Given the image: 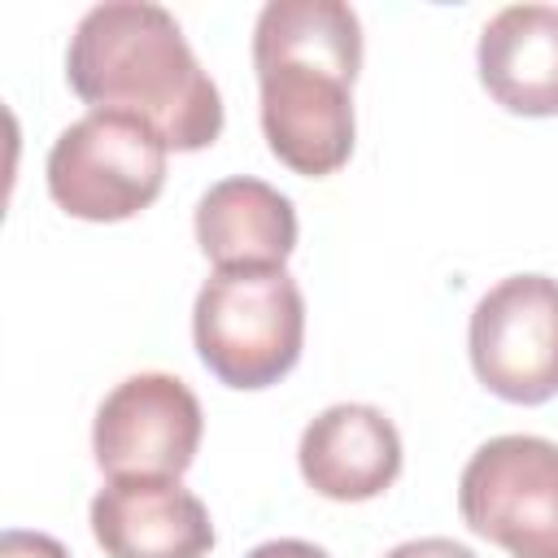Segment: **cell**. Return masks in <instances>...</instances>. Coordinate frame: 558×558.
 <instances>
[{"mask_svg": "<svg viewBox=\"0 0 558 558\" xmlns=\"http://www.w3.org/2000/svg\"><path fill=\"white\" fill-rule=\"evenodd\" d=\"M253 70L266 148L292 174H336L357 135V13L344 0H270L253 26Z\"/></svg>", "mask_w": 558, "mask_h": 558, "instance_id": "1", "label": "cell"}, {"mask_svg": "<svg viewBox=\"0 0 558 558\" xmlns=\"http://www.w3.org/2000/svg\"><path fill=\"white\" fill-rule=\"evenodd\" d=\"M65 78L83 105L122 109L157 126L174 153H201L222 135L218 83L161 4L105 0L87 9L65 48Z\"/></svg>", "mask_w": 558, "mask_h": 558, "instance_id": "2", "label": "cell"}, {"mask_svg": "<svg viewBox=\"0 0 558 558\" xmlns=\"http://www.w3.org/2000/svg\"><path fill=\"white\" fill-rule=\"evenodd\" d=\"M192 344L205 371L240 392L279 384L305 344V296L283 266L214 270L192 305Z\"/></svg>", "mask_w": 558, "mask_h": 558, "instance_id": "3", "label": "cell"}, {"mask_svg": "<svg viewBox=\"0 0 558 558\" xmlns=\"http://www.w3.org/2000/svg\"><path fill=\"white\" fill-rule=\"evenodd\" d=\"M170 144L135 113L87 109L48 148V196L83 222H122L166 187Z\"/></svg>", "mask_w": 558, "mask_h": 558, "instance_id": "4", "label": "cell"}, {"mask_svg": "<svg viewBox=\"0 0 558 558\" xmlns=\"http://www.w3.org/2000/svg\"><path fill=\"white\" fill-rule=\"evenodd\" d=\"M462 523L510 558H558V445L493 436L458 475Z\"/></svg>", "mask_w": 558, "mask_h": 558, "instance_id": "5", "label": "cell"}, {"mask_svg": "<svg viewBox=\"0 0 558 558\" xmlns=\"http://www.w3.org/2000/svg\"><path fill=\"white\" fill-rule=\"evenodd\" d=\"M475 379L514 405L558 397V279L506 275L493 283L466 327Z\"/></svg>", "mask_w": 558, "mask_h": 558, "instance_id": "6", "label": "cell"}, {"mask_svg": "<svg viewBox=\"0 0 558 558\" xmlns=\"http://www.w3.org/2000/svg\"><path fill=\"white\" fill-rule=\"evenodd\" d=\"M205 414L196 392L166 371L113 384L92 423V453L109 480H179L201 449Z\"/></svg>", "mask_w": 558, "mask_h": 558, "instance_id": "7", "label": "cell"}, {"mask_svg": "<svg viewBox=\"0 0 558 558\" xmlns=\"http://www.w3.org/2000/svg\"><path fill=\"white\" fill-rule=\"evenodd\" d=\"M87 519L105 558H205L218 541L205 501L179 480H109Z\"/></svg>", "mask_w": 558, "mask_h": 558, "instance_id": "8", "label": "cell"}, {"mask_svg": "<svg viewBox=\"0 0 558 558\" xmlns=\"http://www.w3.org/2000/svg\"><path fill=\"white\" fill-rule=\"evenodd\" d=\"M296 466L327 501H371L401 475V432L384 410L340 401L305 423Z\"/></svg>", "mask_w": 558, "mask_h": 558, "instance_id": "9", "label": "cell"}, {"mask_svg": "<svg viewBox=\"0 0 558 558\" xmlns=\"http://www.w3.org/2000/svg\"><path fill=\"white\" fill-rule=\"evenodd\" d=\"M484 92L523 118H558V9L506 4L488 17L475 48Z\"/></svg>", "mask_w": 558, "mask_h": 558, "instance_id": "10", "label": "cell"}, {"mask_svg": "<svg viewBox=\"0 0 558 558\" xmlns=\"http://www.w3.org/2000/svg\"><path fill=\"white\" fill-rule=\"evenodd\" d=\"M196 244L214 270L235 266H283L296 248V209L292 201L253 174L218 179L196 201Z\"/></svg>", "mask_w": 558, "mask_h": 558, "instance_id": "11", "label": "cell"}, {"mask_svg": "<svg viewBox=\"0 0 558 558\" xmlns=\"http://www.w3.org/2000/svg\"><path fill=\"white\" fill-rule=\"evenodd\" d=\"M0 558H70V549L48 536V532H26V527H9L0 536Z\"/></svg>", "mask_w": 558, "mask_h": 558, "instance_id": "12", "label": "cell"}, {"mask_svg": "<svg viewBox=\"0 0 558 558\" xmlns=\"http://www.w3.org/2000/svg\"><path fill=\"white\" fill-rule=\"evenodd\" d=\"M384 558H475L466 545L449 541V536H418V541H401L392 545Z\"/></svg>", "mask_w": 558, "mask_h": 558, "instance_id": "13", "label": "cell"}, {"mask_svg": "<svg viewBox=\"0 0 558 558\" xmlns=\"http://www.w3.org/2000/svg\"><path fill=\"white\" fill-rule=\"evenodd\" d=\"M244 558H331L323 545L314 541H296V536H279V541H262L253 545Z\"/></svg>", "mask_w": 558, "mask_h": 558, "instance_id": "14", "label": "cell"}]
</instances>
